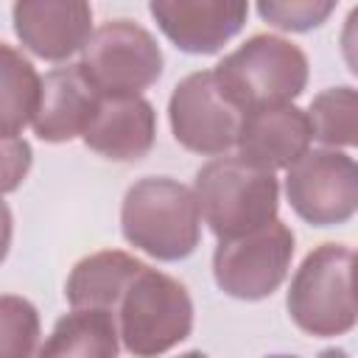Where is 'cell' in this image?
I'll return each instance as SVG.
<instances>
[{
    "instance_id": "obj_11",
    "label": "cell",
    "mask_w": 358,
    "mask_h": 358,
    "mask_svg": "<svg viewBox=\"0 0 358 358\" xmlns=\"http://www.w3.org/2000/svg\"><path fill=\"white\" fill-rule=\"evenodd\" d=\"M92 8L78 0L64 3H17L14 6V28L28 50L42 59H67L78 48L90 42Z\"/></svg>"
},
{
    "instance_id": "obj_21",
    "label": "cell",
    "mask_w": 358,
    "mask_h": 358,
    "mask_svg": "<svg viewBox=\"0 0 358 358\" xmlns=\"http://www.w3.org/2000/svg\"><path fill=\"white\" fill-rule=\"evenodd\" d=\"M31 165V148L20 137H3V187L14 190Z\"/></svg>"
},
{
    "instance_id": "obj_15",
    "label": "cell",
    "mask_w": 358,
    "mask_h": 358,
    "mask_svg": "<svg viewBox=\"0 0 358 358\" xmlns=\"http://www.w3.org/2000/svg\"><path fill=\"white\" fill-rule=\"evenodd\" d=\"M145 266L126 252H95L76 263L67 280V299L73 308H98L109 310L112 305L123 302L131 282L140 277Z\"/></svg>"
},
{
    "instance_id": "obj_22",
    "label": "cell",
    "mask_w": 358,
    "mask_h": 358,
    "mask_svg": "<svg viewBox=\"0 0 358 358\" xmlns=\"http://www.w3.org/2000/svg\"><path fill=\"white\" fill-rule=\"evenodd\" d=\"M341 53H344L350 70L358 76V6L347 14L344 31H341Z\"/></svg>"
},
{
    "instance_id": "obj_9",
    "label": "cell",
    "mask_w": 358,
    "mask_h": 358,
    "mask_svg": "<svg viewBox=\"0 0 358 358\" xmlns=\"http://www.w3.org/2000/svg\"><path fill=\"white\" fill-rule=\"evenodd\" d=\"M171 129L196 154H224L238 140V109L224 98L213 70L193 73L173 90Z\"/></svg>"
},
{
    "instance_id": "obj_24",
    "label": "cell",
    "mask_w": 358,
    "mask_h": 358,
    "mask_svg": "<svg viewBox=\"0 0 358 358\" xmlns=\"http://www.w3.org/2000/svg\"><path fill=\"white\" fill-rule=\"evenodd\" d=\"M319 358H347V352H344V350H336V347H330V350H324Z\"/></svg>"
},
{
    "instance_id": "obj_10",
    "label": "cell",
    "mask_w": 358,
    "mask_h": 358,
    "mask_svg": "<svg viewBox=\"0 0 358 358\" xmlns=\"http://www.w3.org/2000/svg\"><path fill=\"white\" fill-rule=\"evenodd\" d=\"M313 137L310 117L296 106H266L246 112L238 129V151L241 159L260 168H291L302 154H308V143Z\"/></svg>"
},
{
    "instance_id": "obj_5",
    "label": "cell",
    "mask_w": 358,
    "mask_h": 358,
    "mask_svg": "<svg viewBox=\"0 0 358 358\" xmlns=\"http://www.w3.org/2000/svg\"><path fill=\"white\" fill-rule=\"evenodd\" d=\"M193 324L187 291L168 274L143 268L120 302V338L137 358H151L179 344Z\"/></svg>"
},
{
    "instance_id": "obj_20",
    "label": "cell",
    "mask_w": 358,
    "mask_h": 358,
    "mask_svg": "<svg viewBox=\"0 0 358 358\" xmlns=\"http://www.w3.org/2000/svg\"><path fill=\"white\" fill-rule=\"evenodd\" d=\"M257 11L277 28L285 31H308L327 20L333 3H260Z\"/></svg>"
},
{
    "instance_id": "obj_19",
    "label": "cell",
    "mask_w": 358,
    "mask_h": 358,
    "mask_svg": "<svg viewBox=\"0 0 358 358\" xmlns=\"http://www.w3.org/2000/svg\"><path fill=\"white\" fill-rule=\"evenodd\" d=\"M0 319H3V358H31L39 336V319L34 305L8 294L0 302Z\"/></svg>"
},
{
    "instance_id": "obj_3",
    "label": "cell",
    "mask_w": 358,
    "mask_h": 358,
    "mask_svg": "<svg viewBox=\"0 0 358 358\" xmlns=\"http://www.w3.org/2000/svg\"><path fill=\"white\" fill-rule=\"evenodd\" d=\"M201 210L196 193L168 176H148L129 187L120 210L123 235L159 260H179L199 243Z\"/></svg>"
},
{
    "instance_id": "obj_14",
    "label": "cell",
    "mask_w": 358,
    "mask_h": 358,
    "mask_svg": "<svg viewBox=\"0 0 358 358\" xmlns=\"http://www.w3.org/2000/svg\"><path fill=\"white\" fill-rule=\"evenodd\" d=\"M84 143L117 162L140 159L154 143V109L143 98H103Z\"/></svg>"
},
{
    "instance_id": "obj_18",
    "label": "cell",
    "mask_w": 358,
    "mask_h": 358,
    "mask_svg": "<svg viewBox=\"0 0 358 358\" xmlns=\"http://www.w3.org/2000/svg\"><path fill=\"white\" fill-rule=\"evenodd\" d=\"M310 129L327 145H358V90L333 87L310 101Z\"/></svg>"
},
{
    "instance_id": "obj_13",
    "label": "cell",
    "mask_w": 358,
    "mask_h": 358,
    "mask_svg": "<svg viewBox=\"0 0 358 358\" xmlns=\"http://www.w3.org/2000/svg\"><path fill=\"white\" fill-rule=\"evenodd\" d=\"M246 11V3H151V14L159 28L187 53L218 50L241 31Z\"/></svg>"
},
{
    "instance_id": "obj_26",
    "label": "cell",
    "mask_w": 358,
    "mask_h": 358,
    "mask_svg": "<svg viewBox=\"0 0 358 358\" xmlns=\"http://www.w3.org/2000/svg\"><path fill=\"white\" fill-rule=\"evenodd\" d=\"M271 358H296V355H271Z\"/></svg>"
},
{
    "instance_id": "obj_16",
    "label": "cell",
    "mask_w": 358,
    "mask_h": 358,
    "mask_svg": "<svg viewBox=\"0 0 358 358\" xmlns=\"http://www.w3.org/2000/svg\"><path fill=\"white\" fill-rule=\"evenodd\" d=\"M36 358H117V330L112 313L76 308L56 322Z\"/></svg>"
},
{
    "instance_id": "obj_7",
    "label": "cell",
    "mask_w": 358,
    "mask_h": 358,
    "mask_svg": "<svg viewBox=\"0 0 358 358\" xmlns=\"http://www.w3.org/2000/svg\"><path fill=\"white\" fill-rule=\"evenodd\" d=\"M294 255V235L274 221L246 238L221 241L213 255L215 282L235 299H263L285 277Z\"/></svg>"
},
{
    "instance_id": "obj_2",
    "label": "cell",
    "mask_w": 358,
    "mask_h": 358,
    "mask_svg": "<svg viewBox=\"0 0 358 358\" xmlns=\"http://www.w3.org/2000/svg\"><path fill=\"white\" fill-rule=\"evenodd\" d=\"M224 98L238 112L282 106L305 90L308 59L288 39L257 34L213 70Z\"/></svg>"
},
{
    "instance_id": "obj_23",
    "label": "cell",
    "mask_w": 358,
    "mask_h": 358,
    "mask_svg": "<svg viewBox=\"0 0 358 358\" xmlns=\"http://www.w3.org/2000/svg\"><path fill=\"white\" fill-rule=\"evenodd\" d=\"M352 294H355V299H358V255H352Z\"/></svg>"
},
{
    "instance_id": "obj_1",
    "label": "cell",
    "mask_w": 358,
    "mask_h": 358,
    "mask_svg": "<svg viewBox=\"0 0 358 358\" xmlns=\"http://www.w3.org/2000/svg\"><path fill=\"white\" fill-rule=\"evenodd\" d=\"M277 179L241 157H218L196 173V201L221 241L246 238L277 215Z\"/></svg>"
},
{
    "instance_id": "obj_6",
    "label": "cell",
    "mask_w": 358,
    "mask_h": 358,
    "mask_svg": "<svg viewBox=\"0 0 358 358\" xmlns=\"http://www.w3.org/2000/svg\"><path fill=\"white\" fill-rule=\"evenodd\" d=\"M78 67L103 98H137L159 78L162 53L145 28L112 20L92 31Z\"/></svg>"
},
{
    "instance_id": "obj_4",
    "label": "cell",
    "mask_w": 358,
    "mask_h": 358,
    "mask_svg": "<svg viewBox=\"0 0 358 358\" xmlns=\"http://www.w3.org/2000/svg\"><path fill=\"white\" fill-rule=\"evenodd\" d=\"M352 255L341 243L313 249L294 274L288 291L291 319L310 336H338L358 322L352 294Z\"/></svg>"
},
{
    "instance_id": "obj_17",
    "label": "cell",
    "mask_w": 358,
    "mask_h": 358,
    "mask_svg": "<svg viewBox=\"0 0 358 358\" xmlns=\"http://www.w3.org/2000/svg\"><path fill=\"white\" fill-rule=\"evenodd\" d=\"M3 53V109H0V129L3 137H17L25 123H34L39 101H42V81L28 59H22L11 45L0 48Z\"/></svg>"
},
{
    "instance_id": "obj_8",
    "label": "cell",
    "mask_w": 358,
    "mask_h": 358,
    "mask_svg": "<svg viewBox=\"0 0 358 358\" xmlns=\"http://www.w3.org/2000/svg\"><path fill=\"white\" fill-rule=\"evenodd\" d=\"M285 193L308 224H341L358 210V162L338 151H308L288 168Z\"/></svg>"
},
{
    "instance_id": "obj_25",
    "label": "cell",
    "mask_w": 358,
    "mask_h": 358,
    "mask_svg": "<svg viewBox=\"0 0 358 358\" xmlns=\"http://www.w3.org/2000/svg\"><path fill=\"white\" fill-rule=\"evenodd\" d=\"M179 358H207L204 352H185V355H179Z\"/></svg>"
},
{
    "instance_id": "obj_12",
    "label": "cell",
    "mask_w": 358,
    "mask_h": 358,
    "mask_svg": "<svg viewBox=\"0 0 358 358\" xmlns=\"http://www.w3.org/2000/svg\"><path fill=\"white\" fill-rule=\"evenodd\" d=\"M103 95L87 81L81 67H59L42 78V101L34 117V131L48 143L84 137Z\"/></svg>"
}]
</instances>
